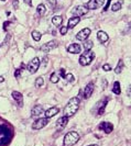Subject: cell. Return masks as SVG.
<instances>
[{
    "mask_svg": "<svg viewBox=\"0 0 131 146\" xmlns=\"http://www.w3.org/2000/svg\"><path fill=\"white\" fill-rule=\"evenodd\" d=\"M129 33H131V22L126 26V29L122 31V34H129Z\"/></svg>",
    "mask_w": 131,
    "mask_h": 146,
    "instance_id": "cell-31",
    "label": "cell"
},
{
    "mask_svg": "<svg viewBox=\"0 0 131 146\" xmlns=\"http://www.w3.org/2000/svg\"><path fill=\"white\" fill-rule=\"evenodd\" d=\"M11 96H12V98L15 99V101L18 103V106L20 107V108L23 107V96H22V93L18 92V91H12Z\"/></svg>",
    "mask_w": 131,
    "mask_h": 146,
    "instance_id": "cell-14",
    "label": "cell"
},
{
    "mask_svg": "<svg viewBox=\"0 0 131 146\" xmlns=\"http://www.w3.org/2000/svg\"><path fill=\"white\" fill-rule=\"evenodd\" d=\"M104 1H105V0H90L89 2L87 3L86 7L88 9H91V10H95V9L101 7V6L104 5Z\"/></svg>",
    "mask_w": 131,
    "mask_h": 146,
    "instance_id": "cell-13",
    "label": "cell"
},
{
    "mask_svg": "<svg viewBox=\"0 0 131 146\" xmlns=\"http://www.w3.org/2000/svg\"><path fill=\"white\" fill-rule=\"evenodd\" d=\"M67 51H68V53H71V54H79L81 51H82V47H81L79 44L73 43V44H71V45L67 47Z\"/></svg>",
    "mask_w": 131,
    "mask_h": 146,
    "instance_id": "cell-18",
    "label": "cell"
},
{
    "mask_svg": "<svg viewBox=\"0 0 131 146\" xmlns=\"http://www.w3.org/2000/svg\"><path fill=\"white\" fill-rule=\"evenodd\" d=\"M88 146H99V145H97V144H93V145H88Z\"/></svg>",
    "mask_w": 131,
    "mask_h": 146,
    "instance_id": "cell-45",
    "label": "cell"
},
{
    "mask_svg": "<svg viewBox=\"0 0 131 146\" xmlns=\"http://www.w3.org/2000/svg\"><path fill=\"white\" fill-rule=\"evenodd\" d=\"M78 141H79V134H78L77 132L71 131V132L66 133V135L64 136L63 146H73L75 145Z\"/></svg>",
    "mask_w": 131,
    "mask_h": 146,
    "instance_id": "cell-3",
    "label": "cell"
},
{
    "mask_svg": "<svg viewBox=\"0 0 131 146\" xmlns=\"http://www.w3.org/2000/svg\"><path fill=\"white\" fill-rule=\"evenodd\" d=\"M55 47H58V42L56 41H50L48 43L43 44L41 46V51L44 53H49L52 49H54Z\"/></svg>",
    "mask_w": 131,
    "mask_h": 146,
    "instance_id": "cell-8",
    "label": "cell"
},
{
    "mask_svg": "<svg viewBox=\"0 0 131 146\" xmlns=\"http://www.w3.org/2000/svg\"><path fill=\"white\" fill-rule=\"evenodd\" d=\"M60 75H61V76L64 78V77H65V75H66L65 69H63V68H62V69H60Z\"/></svg>",
    "mask_w": 131,
    "mask_h": 146,
    "instance_id": "cell-36",
    "label": "cell"
},
{
    "mask_svg": "<svg viewBox=\"0 0 131 146\" xmlns=\"http://www.w3.org/2000/svg\"><path fill=\"white\" fill-rule=\"evenodd\" d=\"M49 2L52 6H55V5H56V0H49Z\"/></svg>",
    "mask_w": 131,
    "mask_h": 146,
    "instance_id": "cell-41",
    "label": "cell"
},
{
    "mask_svg": "<svg viewBox=\"0 0 131 146\" xmlns=\"http://www.w3.org/2000/svg\"><path fill=\"white\" fill-rule=\"evenodd\" d=\"M48 61H49V59H48L46 57H44V58H43V66L48 65Z\"/></svg>",
    "mask_w": 131,
    "mask_h": 146,
    "instance_id": "cell-38",
    "label": "cell"
},
{
    "mask_svg": "<svg viewBox=\"0 0 131 146\" xmlns=\"http://www.w3.org/2000/svg\"><path fill=\"white\" fill-rule=\"evenodd\" d=\"M18 2H19L18 0H13V2H12V5H13V8H15V9L19 8V3H18Z\"/></svg>",
    "mask_w": 131,
    "mask_h": 146,
    "instance_id": "cell-35",
    "label": "cell"
},
{
    "mask_svg": "<svg viewBox=\"0 0 131 146\" xmlns=\"http://www.w3.org/2000/svg\"><path fill=\"white\" fill-rule=\"evenodd\" d=\"M88 10H89V9L87 8L86 6H77V7H75V8H74L73 16H85V14L88 12Z\"/></svg>",
    "mask_w": 131,
    "mask_h": 146,
    "instance_id": "cell-10",
    "label": "cell"
},
{
    "mask_svg": "<svg viewBox=\"0 0 131 146\" xmlns=\"http://www.w3.org/2000/svg\"><path fill=\"white\" fill-rule=\"evenodd\" d=\"M79 103H81L79 98L73 97L72 99H69V101L67 102V105H66V107L63 110L64 116H66V118L73 116L74 114L77 112V110L79 109Z\"/></svg>",
    "mask_w": 131,
    "mask_h": 146,
    "instance_id": "cell-1",
    "label": "cell"
},
{
    "mask_svg": "<svg viewBox=\"0 0 131 146\" xmlns=\"http://www.w3.org/2000/svg\"><path fill=\"white\" fill-rule=\"evenodd\" d=\"M95 58V53L91 51H85V53H83L79 57V64L82 66H87L94 61Z\"/></svg>",
    "mask_w": 131,
    "mask_h": 146,
    "instance_id": "cell-4",
    "label": "cell"
},
{
    "mask_svg": "<svg viewBox=\"0 0 131 146\" xmlns=\"http://www.w3.org/2000/svg\"><path fill=\"white\" fill-rule=\"evenodd\" d=\"M93 46H94L93 41H86L84 43V49H85V51H90V49H93Z\"/></svg>",
    "mask_w": 131,
    "mask_h": 146,
    "instance_id": "cell-27",
    "label": "cell"
},
{
    "mask_svg": "<svg viewBox=\"0 0 131 146\" xmlns=\"http://www.w3.org/2000/svg\"><path fill=\"white\" fill-rule=\"evenodd\" d=\"M41 65V62H40V58L39 57H34L31 62H29V64L26 66V69L30 74L36 73V70L39 69V67Z\"/></svg>",
    "mask_w": 131,
    "mask_h": 146,
    "instance_id": "cell-5",
    "label": "cell"
},
{
    "mask_svg": "<svg viewBox=\"0 0 131 146\" xmlns=\"http://www.w3.org/2000/svg\"><path fill=\"white\" fill-rule=\"evenodd\" d=\"M9 39H10V35H9V34H8V36H7V39H6V40H5V42H3V44H5V45H7V43H8V42H9Z\"/></svg>",
    "mask_w": 131,
    "mask_h": 146,
    "instance_id": "cell-42",
    "label": "cell"
},
{
    "mask_svg": "<svg viewBox=\"0 0 131 146\" xmlns=\"http://www.w3.org/2000/svg\"><path fill=\"white\" fill-rule=\"evenodd\" d=\"M21 74H22V68H19V69H17L16 73H15V77L18 78L19 76H21Z\"/></svg>",
    "mask_w": 131,
    "mask_h": 146,
    "instance_id": "cell-34",
    "label": "cell"
},
{
    "mask_svg": "<svg viewBox=\"0 0 131 146\" xmlns=\"http://www.w3.org/2000/svg\"><path fill=\"white\" fill-rule=\"evenodd\" d=\"M108 101H109V98L105 97L104 99H101L98 103L96 105V108H95V109H97V114H98V115H103V114H104Z\"/></svg>",
    "mask_w": 131,
    "mask_h": 146,
    "instance_id": "cell-7",
    "label": "cell"
},
{
    "mask_svg": "<svg viewBox=\"0 0 131 146\" xmlns=\"http://www.w3.org/2000/svg\"><path fill=\"white\" fill-rule=\"evenodd\" d=\"M121 6H122V0H119L118 2H116L112 5V7H111V10L116 12V11H119L120 9H121Z\"/></svg>",
    "mask_w": 131,
    "mask_h": 146,
    "instance_id": "cell-23",
    "label": "cell"
},
{
    "mask_svg": "<svg viewBox=\"0 0 131 146\" xmlns=\"http://www.w3.org/2000/svg\"><path fill=\"white\" fill-rule=\"evenodd\" d=\"M32 37H33V40L34 41H36V42H39V41L41 40V37H42V35H41V33L39 32V31H36V30H34L32 32Z\"/></svg>",
    "mask_w": 131,
    "mask_h": 146,
    "instance_id": "cell-25",
    "label": "cell"
},
{
    "mask_svg": "<svg viewBox=\"0 0 131 146\" xmlns=\"http://www.w3.org/2000/svg\"><path fill=\"white\" fill-rule=\"evenodd\" d=\"M58 111H60V109H58V107H52V108L48 109L46 111H44V115H45V118L51 119V118H53L55 114H58Z\"/></svg>",
    "mask_w": 131,
    "mask_h": 146,
    "instance_id": "cell-17",
    "label": "cell"
},
{
    "mask_svg": "<svg viewBox=\"0 0 131 146\" xmlns=\"http://www.w3.org/2000/svg\"><path fill=\"white\" fill-rule=\"evenodd\" d=\"M97 39H98V41L100 43L104 44V43H106L107 41H108L109 36H108V34L105 31H98L97 32Z\"/></svg>",
    "mask_w": 131,
    "mask_h": 146,
    "instance_id": "cell-19",
    "label": "cell"
},
{
    "mask_svg": "<svg viewBox=\"0 0 131 146\" xmlns=\"http://www.w3.org/2000/svg\"><path fill=\"white\" fill-rule=\"evenodd\" d=\"M62 22H63V18L61 16H55L52 18V23L54 25H56V26L62 24Z\"/></svg>",
    "mask_w": 131,
    "mask_h": 146,
    "instance_id": "cell-22",
    "label": "cell"
},
{
    "mask_svg": "<svg viewBox=\"0 0 131 146\" xmlns=\"http://www.w3.org/2000/svg\"><path fill=\"white\" fill-rule=\"evenodd\" d=\"M122 68H123V61H122V59H119L118 65H117V67L115 68V73L116 74H120L121 72H122Z\"/></svg>",
    "mask_w": 131,
    "mask_h": 146,
    "instance_id": "cell-24",
    "label": "cell"
},
{
    "mask_svg": "<svg viewBox=\"0 0 131 146\" xmlns=\"http://www.w3.org/2000/svg\"><path fill=\"white\" fill-rule=\"evenodd\" d=\"M11 137H12V133L10 129H8L6 125H0V145H8L11 141Z\"/></svg>",
    "mask_w": 131,
    "mask_h": 146,
    "instance_id": "cell-2",
    "label": "cell"
},
{
    "mask_svg": "<svg viewBox=\"0 0 131 146\" xmlns=\"http://www.w3.org/2000/svg\"><path fill=\"white\" fill-rule=\"evenodd\" d=\"M129 88H130V89H129V91H128V95H129V96H131V86L129 87Z\"/></svg>",
    "mask_w": 131,
    "mask_h": 146,
    "instance_id": "cell-44",
    "label": "cell"
},
{
    "mask_svg": "<svg viewBox=\"0 0 131 146\" xmlns=\"http://www.w3.org/2000/svg\"><path fill=\"white\" fill-rule=\"evenodd\" d=\"M93 91H94V84L90 82V84H88V85L85 87V89H84L83 92L81 91V93L83 95V98H84V99H88V98L91 96Z\"/></svg>",
    "mask_w": 131,
    "mask_h": 146,
    "instance_id": "cell-12",
    "label": "cell"
},
{
    "mask_svg": "<svg viewBox=\"0 0 131 146\" xmlns=\"http://www.w3.org/2000/svg\"><path fill=\"white\" fill-rule=\"evenodd\" d=\"M35 87L36 88H40V87H42L43 85H44V79H43V77H38L36 79H35Z\"/></svg>",
    "mask_w": 131,
    "mask_h": 146,
    "instance_id": "cell-26",
    "label": "cell"
},
{
    "mask_svg": "<svg viewBox=\"0 0 131 146\" xmlns=\"http://www.w3.org/2000/svg\"><path fill=\"white\" fill-rule=\"evenodd\" d=\"M67 123H68V118H66L64 115L61 116L58 121H56V129H58V131L63 130L66 125H67Z\"/></svg>",
    "mask_w": 131,
    "mask_h": 146,
    "instance_id": "cell-15",
    "label": "cell"
},
{
    "mask_svg": "<svg viewBox=\"0 0 131 146\" xmlns=\"http://www.w3.org/2000/svg\"><path fill=\"white\" fill-rule=\"evenodd\" d=\"M67 30H68L67 26H62V28H61V34H62V35H65L66 33H67Z\"/></svg>",
    "mask_w": 131,
    "mask_h": 146,
    "instance_id": "cell-32",
    "label": "cell"
},
{
    "mask_svg": "<svg viewBox=\"0 0 131 146\" xmlns=\"http://www.w3.org/2000/svg\"><path fill=\"white\" fill-rule=\"evenodd\" d=\"M103 69L105 72H109V70H111V66L109 65V64H105V65L103 66Z\"/></svg>",
    "mask_w": 131,
    "mask_h": 146,
    "instance_id": "cell-33",
    "label": "cell"
},
{
    "mask_svg": "<svg viewBox=\"0 0 131 146\" xmlns=\"http://www.w3.org/2000/svg\"><path fill=\"white\" fill-rule=\"evenodd\" d=\"M43 113H44V109H43L42 106L33 107L32 110H31V115H32L33 118H39V116Z\"/></svg>",
    "mask_w": 131,
    "mask_h": 146,
    "instance_id": "cell-16",
    "label": "cell"
},
{
    "mask_svg": "<svg viewBox=\"0 0 131 146\" xmlns=\"http://www.w3.org/2000/svg\"><path fill=\"white\" fill-rule=\"evenodd\" d=\"M110 2H111V0H108V1H107V5H106V7H105V9H104V11H107V10H108V7H109Z\"/></svg>",
    "mask_w": 131,
    "mask_h": 146,
    "instance_id": "cell-37",
    "label": "cell"
},
{
    "mask_svg": "<svg viewBox=\"0 0 131 146\" xmlns=\"http://www.w3.org/2000/svg\"><path fill=\"white\" fill-rule=\"evenodd\" d=\"M3 81H5V78L2 76H0V82H3Z\"/></svg>",
    "mask_w": 131,
    "mask_h": 146,
    "instance_id": "cell-43",
    "label": "cell"
},
{
    "mask_svg": "<svg viewBox=\"0 0 131 146\" xmlns=\"http://www.w3.org/2000/svg\"><path fill=\"white\" fill-rule=\"evenodd\" d=\"M79 21H81L79 16H74V18H71V19L68 20V25H67V28H69V29H74L76 25L79 23Z\"/></svg>",
    "mask_w": 131,
    "mask_h": 146,
    "instance_id": "cell-20",
    "label": "cell"
},
{
    "mask_svg": "<svg viewBox=\"0 0 131 146\" xmlns=\"http://www.w3.org/2000/svg\"><path fill=\"white\" fill-rule=\"evenodd\" d=\"M98 129L100 131H104L106 134H109V133H111L112 130H114V125H112V123H110V122L104 121L98 125Z\"/></svg>",
    "mask_w": 131,
    "mask_h": 146,
    "instance_id": "cell-9",
    "label": "cell"
},
{
    "mask_svg": "<svg viewBox=\"0 0 131 146\" xmlns=\"http://www.w3.org/2000/svg\"><path fill=\"white\" fill-rule=\"evenodd\" d=\"M49 123V119L48 118H39L38 120L32 123V129L33 130H41L44 126H46Z\"/></svg>",
    "mask_w": 131,
    "mask_h": 146,
    "instance_id": "cell-6",
    "label": "cell"
},
{
    "mask_svg": "<svg viewBox=\"0 0 131 146\" xmlns=\"http://www.w3.org/2000/svg\"><path fill=\"white\" fill-rule=\"evenodd\" d=\"M64 78H65V79L68 81V82H73L74 79H75V78H74V76H73V74H66Z\"/></svg>",
    "mask_w": 131,
    "mask_h": 146,
    "instance_id": "cell-30",
    "label": "cell"
},
{
    "mask_svg": "<svg viewBox=\"0 0 131 146\" xmlns=\"http://www.w3.org/2000/svg\"><path fill=\"white\" fill-rule=\"evenodd\" d=\"M9 24H10V22H9V21L5 22V23H3V29H5V30H7V26H8Z\"/></svg>",
    "mask_w": 131,
    "mask_h": 146,
    "instance_id": "cell-39",
    "label": "cell"
},
{
    "mask_svg": "<svg viewBox=\"0 0 131 146\" xmlns=\"http://www.w3.org/2000/svg\"><path fill=\"white\" fill-rule=\"evenodd\" d=\"M24 2L29 6H32V0H24Z\"/></svg>",
    "mask_w": 131,
    "mask_h": 146,
    "instance_id": "cell-40",
    "label": "cell"
},
{
    "mask_svg": "<svg viewBox=\"0 0 131 146\" xmlns=\"http://www.w3.org/2000/svg\"><path fill=\"white\" fill-rule=\"evenodd\" d=\"M90 29L88 28H85V29H83L82 31H79V32L76 34V39L78 41H86L88 39V36L90 35Z\"/></svg>",
    "mask_w": 131,
    "mask_h": 146,
    "instance_id": "cell-11",
    "label": "cell"
},
{
    "mask_svg": "<svg viewBox=\"0 0 131 146\" xmlns=\"http://www.w3.org/2000/svg\"><path fill=\"white\" fill-rule=\"evenodd\" d=\"M36 12H38V14L39 16H43L44 14V12H45V7H44V5H39L38 6V8H36Z\"/></svg>",
    "mask_w": 131,
    "mask_h": 146,
    "instance_id": "cell-28",
    "label": "cell"
},
{
    "mask_svg": "<svg viewBox=\"0 0 131 146\" xmlns=\"http://www.w3.org/2000/svg\"><path fill=\"white\" fill-rule=\"evenodd\" d=\"M58 73H53L51 75V81L53 82V84H58Z\"/></svg>",
    "mask_w": 131,
    "mask_h": 146,
    "instance_id": "cell-29",
    "label": "cell"
},
{
    "mask_svg": "<svg viewBox=\"0 0 131 146\" xmlns=\"http://www.w3.org/2000/svg\"><path fill=\"white\" fill-rule=\"evenodd\" d=\"M112 92H114V93H116V95H120V93H121V89H120V82H119V81H115V82H114Z\"/></svg>",
    "mask_w": 131,
    "mask_h": 146,
    "instance_id": "cell-21",
    "label": "cell"
},
{
    "mask_svg": "<svg viewBox=\"0 0 131 146\" xmlns=\"http://www.w3.org/2000/svg\"><path fill=\"white\" fill-rule=\"evenodd\" d=\"M0 1H2V2H5V1H6V0H0Z\"/></svg>",
    "mask_w": 131,
    "mask_h": 146,
    "instance_id": "cell-46",
    "label": "cell"
}]
</instances>
